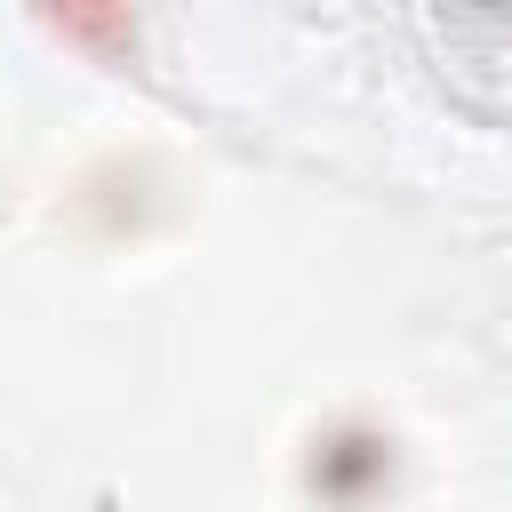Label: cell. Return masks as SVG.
I'll return each instance as SVG.
<instances>
[{
	"mask_svg": "<svg viewBox=\"0 0 512 512\" xmlns=\"http://www.w3.org/2000/svg\"><path fill=\"white\" fill-rule=\"evenodd\" d=\"M56 32H64V40H136V24H128V16H80V8H64V16H56Z\"/></svg>",
	"mask_w": 512,
	"mask_h": 512,
	"instance_id": "6da1fadb",
	"label": "cell"
}]
</instances>
